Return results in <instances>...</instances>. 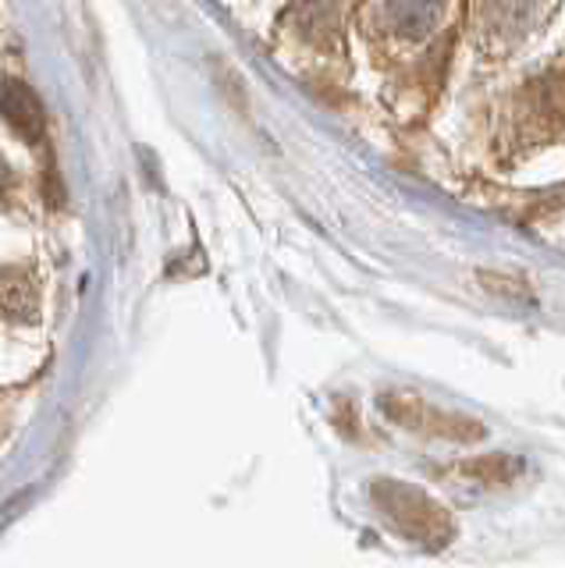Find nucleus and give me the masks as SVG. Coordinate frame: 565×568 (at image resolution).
Listing matches in <instances>:
<instances>
[{
  "label": "nucleus",
  "mask_w": 565,
  "mask_h": 568,
  "mask_svg": "<svg viewBox=\"0 0 565 568\" xmlns=\"http://www.w3.org/2000/svg\"><path fill=\"white\" fill-rule=\"evenodd\" d=\"M476 284H481L487 295H498L508 302H537L534 284L512 271H476Z\"/></svg>",
  "instance_id": "5"
},
{
  "label": "nucleus",
  "mask_w": 565,
  "mask_h": 568,
  "mask_svg": "<svg viewBox=\"0 0 565 568\" xmlns=\"http://www.w3.org/2000/svg\"><path fill=\"white\" fill-rule=\"evenodd\" d=\"M463 476H473L476 484L484 487H498V484H512L519 476V462L512 455H487V458H473L466 466H458Z\"/></svg>",
  "instance_id": "6"
},
{
  "label": "nucleus",
  "mask_w": 565,
  "mask_h": 568,
  "mask_svg": "<svg viewBox=\"0 0 565 568\" xmlns=\"http://www.w3.org/2000/svg\"><path fill=\"white\" fill-rule=\"evenodd\" d=\"M0 313L8 320H37L40 292L32 274L19 271V266H0Z\"/></svg>",
  "instance_id": "4"
},
{
  "label": "nucleus",
  "mask_w": 565,
  "mask_h": 568,
  "mask_svg": "<svg viewBox=\"0 0 565 568\" xmlns=\"http://www.w3.org/2000/svg\"><path fill=\"white\" fill-rule=\"evenodd\" d=\"M0 118H4L8 129L26 142H43L47 135V111L29 82H19V79L0 82Z\"/></svg>",
  "instance_id": "3"
},
{
  "label": "nucleus",
  "mask_w": 565,
  "mask_h": 568,
  "mask_svg": "<svg viewBox=\"0 0 565 568\" xmlns=\"http://www.w3.org/2000/svg\"><path fill=\"white\" fill-rule=\"evenodd\" d=\"M210 71H214V82L221 85L224 100L232 103L242 118H250V97H245V82H242L239 71L221 58H210Z\"/></svg>",
  "instance_id": "7"
},
{
  "label": "nucleus",
  "mask_w": 565,
  "mask_h": 568,
  "mask_svg": "<svg viewBox=\"0 0 565 568\" xmlns=\"http://www.w3.org/2000/svg\"><path fill=\"white\" fill-rule=\"evenodd\" d=\"M370 501L377 505L387 526H395L402 537L416 540L420 547H445L455 537L452 515L441 508L427 490L398 479H374Z\"/></svg>",
  "instance_id": "1"
},
{
  "label": "nucleus",
  "mask_w": 565,
  "mask_h": 568,
  "mask_svg": "<svg viewBox=\"0 0 565 568\" xmlns=\"http://www.w3.org/2000/svg\"><path fill=\"white\" fill-rule=\"evenodd\" d=\"M4 178H8V171H4V164H0V185H4Z\"/></svg>",
  "instance_id": "8"
},
{
  "label": "nucleus",
  "mask_w": 565,
  "mask_h": 568,
  "mask_svg": "<svg viewBox=\"0 0 565 568\" xmlns=\"http://www.w3.org/2000/svg\"><path fill=\"white\" fill-rule=\"evenodd\" d=\"M377 408L392 423L405 426V430H413L420 437H441V440L473 444V440H481L487 434V426L481 419L448 413V408H437V405L423 402L416 395H405V390H384Z\"/></svg>",
  "instance_id": "2"
}]
</instances>
